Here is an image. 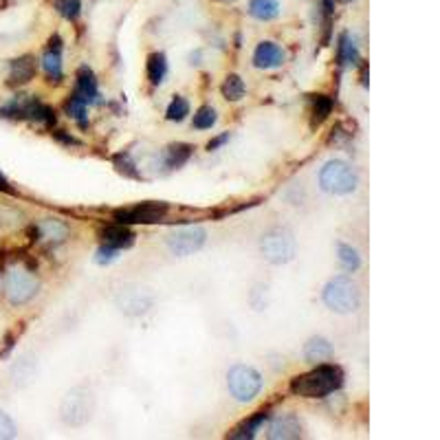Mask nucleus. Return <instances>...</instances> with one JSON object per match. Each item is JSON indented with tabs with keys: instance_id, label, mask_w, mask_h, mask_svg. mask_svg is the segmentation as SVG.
Instances as JSON below:
<instances>
[{
	"instance_id": "obj_34",
	"label": "nucleus",
	"mask_w": 440,
	"mask_h": 440,
	"mask_svg": "<svg viewBox=\"0 0 440 440\" xmlns=\"http://www.w3.org/2000/svg\"><path fill=\"white\" fill-rule=\"evenodd\" d=\"M16 436H18L16 423L11 421V416L7 412L0 410V440H9V438H16Z\"/></svg>"
},
{
	"instance_id": "obj_2",
	"label": "nucleus",
	"mask_w": 440,
	"mask_h": 440,
	"mask_svg": "<svg viewBox=\"0 0 440 440\" xmlns=\"http://www.w3.org/2000/svg\"><path fill=\"white\" fill-rule=\"evenodd\" d=\"M322 302L337 315H350L357 313L359 304H361V291L350 275H335L322 291Z\"/></svg>"
},
{
	"instance_id": "obj_31",
	"label": "nucleus",
	"mask_w": 440,
	"mask_h": 440,
	"mask_svg": "<svg viewBox=\"0 0 440 440\" xmlns=\"http://www.w3.org/2000/svg\"><path fill=\"white\" fill-rule=\"evenodd\" d=\"M112 166L119 174H124L126 178H141V174H139V168L137 163L132 161V156L128 152H119L112 156Z\"/></svg>"
},
{
	"instance_id": "obj_15",
	"label": "nucleus",
	"mask_w": 440,
	"mask_h": 440,
	"mask_svg": "<svg viewBox=\"0 0 440 440\" xmlns=\"http://www.w3.org/2000/svg\"><path fill=\"white\" fill-rule=\"evenodd\" d=\"M73 95L82 99L84 104L95 106L99 104V86H97V77L88 66H79L75 73V88Z\"/></svg>"
},
{
	"instance_id": "obj_5",
	"label": "nucleus",
	"mask_w": 440,
	"mask_h": 440,
	"mask_svg": "<svg viewBox=\"0 0 440 440\" xmlns=\"http://www.w3.org/2000/svg\"><path fill=\"white\" fill-rule=\"evenodd\" d=\"M317 181L322 192L330 196H350L359 187V174L350 163L342 161V158H330L319 170Z\"/></svg>"
},
{
	"instance_id": "obj_33",
	"label": "nucleus",
	"mask_w": 440,
	"mask_h": 440,
	"mask_svg": "<svg viewBox=\"0 0 440 440\" xmlns=\"http://www.w3.org/2000/svg\"><path fill=\"white\" fill-rule=\"evenodd\" d=\"M119 249H112V247H108V245H99V249L95 251V262L99 265V267H108V265H112V262H117L119 260Z\"/></svg>"
},
{
	"instance_id": "obj_7",
	"label": "nucleus",
	"mask_w": 440,
	"mask_h": 440,
	"mask_svg": "<svg viewBox=\"0 0 440 440\" xmlns=\"http://www.w3.org/2000/svg\"><path fill=\"white\" fill-rule=\"evenodd\" d=\"M0 117L20 119V122H37V124H55V112L47 104L40 102L33 95H18L11 102L0 108Z\"/></svg>"
},
{
	"instance_id": "obj_20",
	"label": "nucleus",
	"mask_w": 440,
	"mask_h": 440,
	"mask_svg": "<svg viewBox=\"0 0 440 440\" xmlns=\"http://www.w3.org/2000/svg\"><path fill=\"white\" fill-rule=\"evenodd\" d=\"M269 416H271L269 410H260V412L251 414L247 421L240 423L227 438H231V440H251V438H255V434L260 432V427L267 423Z\"/></svg>"
},
{
	"instance_id": "obj_26",
	"label": "nucleus",
	"mask_w": 440,
	"mask_h": 440,
	"mask_svg": "<svg viewBox=\"0 0 440 440\" xmlns=\"http://www.w3.org/2000/svg\"><path fill=\"white\" fill-rule=\"evenodd\" d=\"M220 93H223V97L227 99V102H240V99H243L245 93H247L245 79L240 75H236V73L227 75L223 86H220Z\"/></svg>"
},
{
	"instance_id": "obj_28",
	"label": "nucleus",
	"mask_w": 440,
	"mask_h": 440,
	"mask_svg": "<svg viewBox=\"0 0 440 440\" xmlns=\"http://www.w3.org/2000/svg\"><path fill=\"white\" fill-rule=\"evenodd\" d=\"M88 104H84L82 99L79 97H75L73 93L69 95V99L64 102V110H66V115L71 117V119H75V122L79 124V126H86L88 124Z\"/></svg>"
},
{
	"instance_id": "obj_29",
	"label": "nucleus",
	"mask_w": 440,
	"mask_h": 440,
	"mask_svg": "<svg viewBox=\"0 0 440 440\" xmlns=\"http://www.w3.org/2000/svg\"><path fill=\"white\" fill-rule=\"evenodd\" d=\"M187 115H190V102L183 95H176L166 110V119L168 122H174V124H181L187 119Z\"/></svg>"
},
{
	"instance_id": "obj_4",
	"label": "nucleus",
	"mask_w": 440,
	"mask_h": 440,
	"mask_svg": "<svg viewBox=\"0 0 440 440\" xmlns=\"http://www.w3.org/2000/svg\"><path fill=\"white\" fill-rule=\"evenodd\" d=\"M260 255H262L269 265L282 267L289 265L297 253V240L295 233L289 227H271L260 236Z\"/></svg>"
},
{
	"instance_id": "obj_35",
	"label": "nucleus",
	"mask_w": 440,
	"mask_h": 440,
	"mask_svg": "<svg viewBox=\"0 0 440 440\" xmlns=\"http://www.w3.org/2000/svg\"><path fill=\"white\" fill-rule=\"evenodd\" d=\"M231 139V134L229 132H223V134H218V137H214L212 141H207V150L209 152H214V150H218V148H223L227 141Z\"/></svg>"
},
{
	"instance_id": "obj_1",
	"label": "nucleus",
	"mask_w": 440,
	"mask_h": 440,
	"mask_svg": "<svg viewBox=\"0 0 440 440\" xmlns=\"http://www.w3.org/2000/svg\"><path fill=\"white\" fill-rule=\"evenodd\" d=\"M346 374L344 370L335 366V364H317L313 366V370L297 374L291 378L289 390L295 396L302 398H326L335 392H339L344 388Z\"/></svg>"
},
{
	"instance_id": "obj_3",
	"label": "nucleus",
	"mask_w": 440,
	"mask_h": 440,
	"mask_svg": "<svg viewBox=\"0 0 440 440\" xmlns=\"http://www.w3.org/2000/svg\"><path fill=\"white\" fill-rule=\"evenodd\" d=\"M97 410V398L95 392L86 386H77L69 390L59 403V421L66 427H84L91 423Z\"/></svg>"
},
{
	"instance_id": "obj_14",
	"label": "nucleus",
	"mask_w": 440,
	"mask_h": 440,
	"mask_svg": "<svg viewBox=\"0 0 440 440\" xmlns=\"http://www.w3.org/2000/svg\"><path fill=\"white\" fill-rule=\"evenodd\" d=\"M33 233L37 236L35 240H40V243H47V245L55 247V245H62L71 236V227L59 218H45L33 227Z\"/></svg>"
},
{
	"instance_id": "obj_23",
	"label": "nucleus",
	"mask_w": 440,
	"mask_h": 440,
	"mask_svg": "<svg viewBox=\"0 0 440 440\" xmlns=\"http://www.w3.org/2000/svg\"><path fill=\"white\" fill-rule=\"evenodd\" d=\"M146 73H148V82L152 86L161 84L166 79V75H168V57H166V53H161V51L150 53L148 62H146Z\"/></svg>"
},
{
	"instance_id": "obj_17",
	"label": "nucleus",
	"mask_w": 440,
	"mask_h": 440,
	"mask_svg": "<svg viewBox=\"0 0 440 440\" xmlns=\"http://www.w3.org/2000/svg\"><path fill=\"white\" fill-rule=\"evenodd\" d=\"M37 73V62L33 55H23L16 57L9 62V73H7V84L9 86H23L29 84Z\"/></svg>"
},
{
	"instance_id": "obj_22",
	"label": "nucleus",
	"mask_w": 440,
	"mask_h": 440,
	"mask_svg": "<svg viewBox=\"0 0 440 440\" xmlns=\"http://www.w3.org/2000/svg\"><path fill=\"white\" fill-rule=\"evenodd\" d=\"M40 64H42V71H45V75L49 79V84H62V79H64L62 51L47 49L42 59H40Z\"/></svg>"
},
{
	"instance_id": "obj_18",
	"label": "nucleus",
	"mask_w": 440,
	"mask_h": 440,
	"mask_svg": "<svg viewBox=\"0 0 440 440\" xmlns=\"http://www.w3.org/2000/svg\"><path fill=\"white\" fill-rule=\"evenodd\" d=\"M302 354H304V361H306V364L317 366V364H326V361H330L332 354H335V348H332V344H330V339H326V337H322V335H315V337H311L308 342L304 344Z\"/></svg>"
},
{
	"instance_id": "obj_36",
	"label": "nucleus",
	"mask_w": 440,
	"mask_h": 440,
	"mask_svg": "<svg viewBox=\"0 0 440 440\" xmlns=\"http://www.w3.org/2000/svg\"><path fill=\"white\" fill-rule=\"evenodd\" d=\"M53 137L57 139V141L66 144V146H79L77 139H75V137H71V134H64V130H57V132H53Z\"/></svg>"
},
{
	"instance_id": "obj_19",
	"label": "nucleus",
	"mask_w": 440,
	"mask_h": 440,
	"mask_svg": "<svg viewBox=\"0 0 440 440\" xmlns=\"http://www.w3.org/2000/svg\"><path fill=\"white\" fill-rule=\"evenodd\" d=\"M359 59H361V55H359V45L357 40L344 31L342 35H339V42H337V62L342 69H352L359 64Z\"/></svg>"
},
{
	"instance_id": "obj_21",
	"label": "nucleus",
	"mask_w": 440,
	"mask_h": 440,
	"mask_svg": "<svg viewBox=\"0 0 440 440\" xmlns=\"http://www.w3.org/2000/svg\"><path fill=\"white\" fill-rule=\"evenodd\" d=\"M192 154H194V146L190 144H170L161 154V163L168 170H178L190 161Z\"/></svg>"
},
{
	"instance_id": "obj_13",
	"label": "nucleus",
	"mask_w": 440,
	"mask_h": 440,
	"mask_svg": "<svg viewBox=\"0 0 440 440\" xmlns=\"http://www.w3.org/2000/svg\"><path fill=\"white\" fill-rule=\"evenodd\" d=\"M117 306L122 313L130 315V317H137V315H144L152 308V295L144 289H126L117 295Z\"/></svg>"
},
{
	"instance_id": "obj_25",
	"label": "nucleus",
	"mask_w": 440,
	"mask_h": 440,
	"mask_svg": "<svg viewBox=\"0 0 440 440\" xmlns=\"http://www.w3.org/2000/svg\"><path fill=\"white\" fill-rule=\"evenodd\" d=\"M249 16H253L260 23H269V20H275L279 16V3L277 0H251Z\"/></svg>"
},
{
	"instance_id": "obj_38",
	"label": "nucleus",
	"mask_w": 440,
	"mask_h": 440,
	"mask_svg": "<svg viewBox=\"0 0 440 440\" xmlns=\"http://www.w3.org/2000/svg\"><path fill=\"white\" fill-rule=\"evenodd\" d=\"M342 3H354V0H342Z\"/></svg>"
},
{
	"instance_id": "obj_32",
	"label": "nucleus",
	"mask_w": 440,
	"mask_h": 440,
	"mask_svg": "<svg viewBox=\"0 0 440 440\" xmlns=\"http://www.w3.org/2000/svg\"><path fill=\"white\" fill-rule=\"evenodd\" d=\"M55 7L66 20H77L82 13V0H57Z\"/></svg>"
},
{
	"instance_id": "obj_30",
	"label": "nucleus",
	"mask_w": 440,
	"mask_h": 440,
	"mask_svg": "<svg viewBox=\"0 0 440 440\" xmlns=\"http://www.w3.org/2000/svg\"><path fill=\"white\" fill-rule=\"evenodd\" d=\"M218 122V112L214 106H201L196 112H194V119H192V126L196 130H212Z\"/></svg>"
},
{
	"instance_id": "obj_6",
	"label": "nucleus",
	"mask_w": 440,
	"mask_h": 440,
	"mask_svg": "<svg viewBox=\"0 0 440 440\" xmlns=\"http://www.w3.org/2000/svg\"><path fill=\"white\" fill-rule=\"evenodd\" d=\"M265 388V378L253 366L247 364H236L227 372V390L229 396L238 403H251L260 396Z\"/></svg>"
},
{
	"instance_id": "obj_37",
	"label": "nucleus",
	"mask_w": 440,
	"mask_h": 440,
	"mask_svg": "<svg viewBox=\"0 0 440 440\" xmlns=\"http://www.w3.org/2000/svg\"><path fill=\"white\" fill-rule=\"evenodd\" d=\"M0 190H3V192H11V187H9V183H7V178H5L3 174H0Z\"/></svg>"
},
{
	"instance_id": "obj_11",
	"label": "nucleus",
	"mask_w": 440,
	"mask_h": 440,
	"mask_svg": "<svg viewBox=\"0 0 440 440\" xmlns=\"http://www.w3.org/2000/svg\"><path fill=\"white\" fill-rule=\"evenodd\" d=\"M267 438L271 440H295L304 436V427L302 421L293 414V412H284V414H275L273 418H267Z\"/></svg>"
},
{
	"instance_id": "obj_10",
	"label": "nucleus",
	"mask_w": 440,
	"mask_h": 440,
	"mask_svg": "<svg viewBox=\"0 0 440 440\" xmlns=\"http://www.w3.org/2000/svg\"><path fill=\"white\" fill-rule=\"evenodd\" d=\"M205 243H207V231L201 225H190V227L174 229L168 236V249L176 257H187V255L198 253L205 247Z\"/></svg>"
},
{
	"instance_id": "obj_27",
	"label": "nucleus",
	"mask_w": 440,
	"mask_h": 440,
	"mask_svg": "<svg viewBox=\"0 0 440 440\" xmlns=\"http://www.w3.org/2000/svg\"><path fill=\"white\" fill-rule=\"evenodd\" d=\"M311 115H313V126H319L326 122L328 115L332 112V99L328 95H311Z\"/></svg>"
},
{
	"instance_id": "obj_24",
	"label": "nucleus",
	"mask_w": 440,
	"mask_h": 440,
	"mask_svg": "<svg viewBox=\"0 0 440 440\" xmlns=\"http://www.w3.org/2000/svg\"><path fill=\"white\" fill-rule=\"evenodd\" d=\"M337 260L346 273H357L359 269H361V253H359L357 247H352L348 243L337 245Z\"/></svg>"
},
{
	"instance_id": "obj_8",
	"label": "nucleus",
	"mask_w": 440,
	"mask_h": 440,
	"mask_svg": "<svg viewBox=\"0 0 440 440\" xmlns=\"http://www.w3.org/2000/svg\"><path fill=\"white\" fill-rule=\"evenodd\" d=\"M40 291V282L33 275V271L25 269V267H11L5 275V295L9 299L11 306H25L31 299L37 295Z\"/></svg>"
},
{
	"instance_id": "obj_12",
	"label": "nucleus",
	"mask_w": 440,
	"mask_h": 440,
	"mask_svg": "<svg viewBox=\"0 0 440 440\" xmlns=\"http://www.w3.org/2000/svg\"><path fill=\"white\" fill-rule=\"evenodd\" d=\"M284 62H286V51L277 42H271V40H262L253 51V66L260 71L279 69L284 66Z\"/></svg>"
},
{
	"instance_id": "obj_9",
	"label": "nucleus",
	"mask_w": 440,
	"mask_h": 440,
	"mask_svg": "<svg viewBox=\"0 0 440 440\" xmlns=\"http://www.w3.org/2000/svg\"><path fill=\"white\" fill-rule=\"evenodd\" d=\"M170 205L168 203H139L132 207H124V209H115L112 218L115 223L122 225H152V223H161V220L168 216Z\"/></svg>"
},
{
	"instance_id": "obj_16",
	"label": "nucleus",
	"mask_w": 440,
	"mask_h": 440,
	"mask_svg": "<svg viewBox=\"0 0 440 440\" xmlns=\"http://www.w3.org/2000/svg\"><path fill=\"white\" fill-rule=\"evenodd\" d=\"M99 240H102V245H108L112 249H130L134 245V233L132 229H128V225H122V223H112V225H106L99 229Z\"/></svg>"
}]
</instances>
